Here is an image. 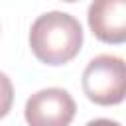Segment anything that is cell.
Wrapping results in <instances>:
<instances>
[{
	"label": "cell",
	"instance_id": "6da1fadb",
	"mask_svg": "<svg viewBox=\"0 0 126 126\" xmlns=\"http://www.w3.org/2000/svg\"><path fill=\"white\" fill-rule=\"evenodd\" d=\"M83 45V28L67 12H45L30 28V47L37 61L45 65H63L75 59Z\"/></svg>",
	"mask_w": 126,
	"mask_h": 126
},
{
	"label": "cell",
	"instance_id": "7a4b0ae2",
	"mask_svg": "<svg viewBox=\"0 0 126 126\" xmlns=\"http://www.w3.org/2000/svg\"><path fill=\"white\" fill-rule=\"evenodd\" d=\"M83 93L100 106L126 100V61L116 55H96L83 71Z\"/></svg>",
	"mask_w": 126,
	"mask_h": 126
},
{
	"label": "cell",
	"instance_id": "3957f363",
	"mask_svg": "<svg viewBox=\"0 0 126 126\" xmlns=\"http://www.w3.org/2000/svg\"><path fill=\"white\" fill-rule=\"evenodd\" d=\"M77 104L73 96L59 87L33 93L24 106L28 126H69L75 118Z\"/></svg>",
	"mask_w": 126,
	"mask_h": 126
},
{
	"label": "cell",
	"instance_id": "277c9868",
	"mask_svg": "<svg viewBox=\"0 0 126 126\" xmlns=\"http://www.w3.org/2000/svg\"><path fill=\"white\" fill-rule=\"evenodd\" d=\"M93 35L102 43H126V0H93L87 12Z\"/></svg>",
	"mask_w": 126,
	"mask_h": 126
},
{
	"label": "cell",
	"instance_id": "5b68a950",
	"mask_svg": "<svg viewBox=\"0 0 126 126\" xmlns=\"http://www.w3.org/2000/svg\"><path fill=\"white\" fill-rule=\"evenodd\" d=\"M14 104V85L6 73L0 71V118H4Z\"/></svg>",
	"mask_w": 126,
	"mask_h": 126
},
{
	"label": "cell",
	"instance_id": "8992f818",
	"mask_svg": "<svg viewBox=\"0 0 126 126\" xmlns=\"http://www.w3.org/2000/svg\"><path fill=\"white\" fill-rule=\"evenodd\" d=\"M87 126H122V124L116 120H110V118H96V120L87 122Z\"/></svg>",
	"mask_w": 126,
	"mask_h": 126
},
{
	"label": "cell",
	"instance_id": "52a82bcc",
	"mask_svg": "<svg viewBox=\"0 0 126 126\" xmlns=\"http://www.w3.org/2000/svg\"><path fill=\"white\" fill-rule=\"evenodd\" d=\"M63 2H77V0H63Z\"/></svg>",
	"mask_w": 126,
	"mask_h": 126
}]
</instances>
